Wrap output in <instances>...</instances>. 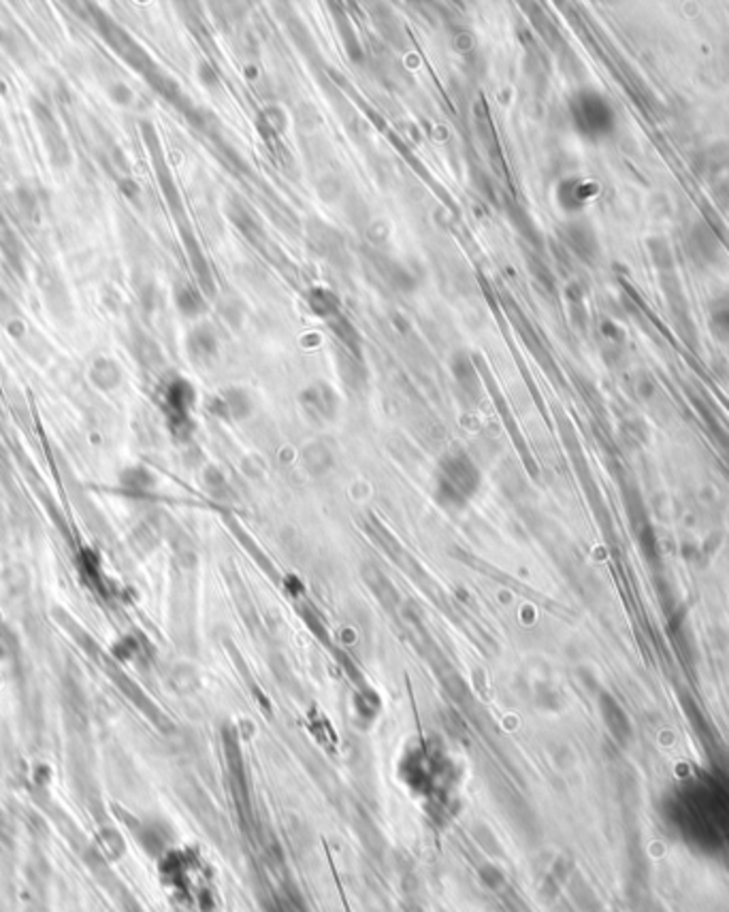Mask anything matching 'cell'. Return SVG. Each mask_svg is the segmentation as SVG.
I'll return each mask as SVG.
<instances>
[{"mask_svg": "<svg viewBox=\"0 0 729 912\" xmlns=\"http://www.w3.org/2000/svg\"><path fill=\"white\" fill-rule=\"evenodd\" d=\"M480 488V471L463 452L448 455L435 473V501L446 509H463Z\"/></svg>", "mask_w": 729, "mask_h": 912, "instance_id": "cell-1", "label": "cell"}, {"mask_svg": "<svg viewBox=\"0 0 729 912\" xmlns=\"http://www.w3.org/2000/svg\"><path fill=\"white\" fill-rule=\"evenodd\" d=\"M190 352L196 359H209L215 352V341L211 337V333L207 331H196L190 337Z\"/></svg>", "mask_w": 729, "mask_h": 912, "instance_id": "cell-9", "label": "cell"}, {"mask_svg": "<svg viewBox=\"0 0 729 912\" xmlns=\"http://www.w3.org/2000/svg\"><path fill=\"white\" fill-rule=\"evenodd\" d=\"M218 403L222 405L224 416H230V418H241V416H245L250 412V399H248V395L243 391H237V388L226 391L220 397Z\"/></svg>", "mask_w": 729, "mask_h": 912, "instance_id": "cell-6", "label": "cell"}, {"mask_svg": "<svg viewBox=\"0 0 729 912\" xmlns=\"http://www.w3.org/2000/svg\"><path fill=\"white\" fill-rule=\"evenodd\" d=\"M452 371H454L457 382L461 384V388L465 393H478V376H476V369L472 367V363H469V359L465 354L454 356Z\"/></svg>", "mask_w": 729, "mask_h": 912, "instance_id": "cell-7", "label": "cell"}, {"mask_svg": "<svg viewBox=\"0 0 729 912\" xmlns=\"http://www.w3.org/2000/svg\"><path fill=\"white\" fill-rule=\"evenodd\" d=\"M480 874H482L484 883H486L489 887H493V889H497V887H501V885H504V874H501L495 866H484V868L480 870Z\"/></svg>", "mask_w": 729, "mask_h": 912, "instance_id": "cell-10", "label": "cell"}, {"mask_svg": "<svg viewBox=\"0 0 729 912\" xmlns=\"http://www.w3.org/2000/svg\"><path fill=\"white\" fill-rule=\"evenodd\" d=\"M361 573H363V580H365V584H367V588L373 593V597L380 601V605L386 610V612H390V614H395V616H399V612H401V608H403V603H401V595H399V590L395 588V584L390 582V578L376 565V563H365L363 565V569H361Z\"/></svg>", "mask_w": 729, "mask_h": 912, "instance_id": "cell-2", "label": "cell"}, {"mask_svg": "<svg viewBox=\"0 0 729 912\" xmlns=\"http://www.w3.org/2000/svg\"><path fill=\"white\" fill-rule=\"evenodd\" d=\"M164 403H166V410L171 414V420L177 427H183L190 420L188 414H190V408L194 403V391L190 388L188 382L175 380L169 384V388L164 393Z\"/></svg>", "mask_w": 729, "mask_h": 912, "instance_id": "cell-3", "label": "cell"}, {"mask_svg": "<svg viewBox=\"0 0 729 912\" xmlns=\"http://www.w3.org/2000/svg\"><path fill=\"white\" fill-rule=\"evenodd\" d=\"M90 380L98 391H113L122 380V371L113 361L98 359L90 369Z\"/></svg>", "mask_w": 729, "mask_h": 912, "instance_id": "cell-5", "label": "cell"}, {"mask_svg": "<svg viewBox=\"0 0 729 912\" xmlns=\"http://www.w3.org/2000/svg\"><path fill=\"white\" fill-rule=\"evenodd\" d=\"M301 401H303V405H305L314 416L324 418V420H331V418L335 416V412H337V397H335V393H333L329 386H324V384H314V386H309V388L303 393Z\"/></svg>", "mask_w": 729, "mask_h": 912, "instance_id": "cell-4", "label": "cell"}, {"mask_svg": "<svg viewBox=\"0 0 729 912\" xmlns=\"http://www.w3.org/2000/svg\"><path fill=\"white\" fill-rule=\"evenodd\" d=\"M2 654H4V646H2V637H0V659H2Z\"/></svg>", "mask_w": 729, "mask_h": 912, "instance_id": "cell-11", "label": "cell"}, {"mask_svg": "<svg viewBox=\"0 0 729 912\" xmlns=\"http://www.w3.org/2000/svg\"><path fill=\"white\" fill-rule=\"evenodd\" d=\"M119 482H122L128 490L145 492V490H149V488L156 484V477H154L145 467H130V469H126V471L122 473Z\"/></svg>", "mask_w": 729, "mask_h": 912, "instance_id": "cell-8", "label": "cell"}]
</instances>
